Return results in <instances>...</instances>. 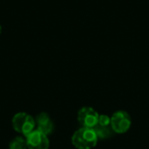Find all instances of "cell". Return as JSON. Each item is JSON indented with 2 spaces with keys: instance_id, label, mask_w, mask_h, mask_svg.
<instances>
[{
  "instance_id": "6da1fadb",
  "label": "cell",
  "mask_w": 149,
  "mask_h": 149,
  "mask_svg": "<svg viewBox=\"0 0 149 149\" xmlns=\"http://www.w3.org/2000/svg\"><path fill=\"white\" fill-rule=\"evenodd\" d=\"M98 137L93 128L81 127L72 136V143L77 149H93L98 143Z\"/></svg>"
},
{
  "instance_id": "7a4b0ae2",
  "label": "cell",
  "mask_w": 149,
  "mask_h": 149,
  "mask_svg": "<svg viewBox=\"0 0 149 149\" xmlns=\"http://www.w3.org/2000/svg\"><path fill=\"white\" fill-rule=\"evenodd\" d=\"M12 127L13 129L22 134V135H28L33 130H35L36 122L34 118L27 113L21 112L16 113L12 118Z\"/></svg>"
},
{
  "instance_id": "3957f363",
  "label": "cell",
  "mask_w": 149,
  "mask_h": 149,
  "mask_svg": "<svg viewBox=\"0 0 149 149\" xmlns=\"http://www.w3.org/2000/svg\"><path fill=\"white\" fill-rule=\"evenodd\" d=\"M132 125V119L129 113L126 111H117L111 116V127L115 134L127 133Z\"/></svg>"
},
{
  "instance_id": "277c9868",
  "label": "cell",
  "mask_w": 149,
  "mask_h": 149,
  "mask_svg": "<svg viewBox=\"0 0 149 149\" xmlns=\"http://www.w3.org/2000/svg\"><path fill=\"white\" fill-rule=\"evenodd\" d=\"M100 114L91 107H83L78 112V121L82 127L93 128L98 125Z\"/></svg>"
},
{
  "instance_id": "5b68a950",
  "label": "cell",
  "mask_w": 149,
  "mask_h": 149,
  "mask_svg": "<svg viewBox=\"0 0 149 149\" xmlns=\"http://www.w3.org/2000/svg\"><path fill=\"white\" fill-rule=\"evenodd\" d=\"M25 139L28 149H49L50 141L48 135L38 131V129L33 130L26 135Z\"/></svg>"
},
{
  "instance_id": "8992f818",
  "label": "cell",
  "mask_w": 149,
  "mask_h": 149,
  "mask_svg": "<svg viewBox=\"0 0 149 149\" xmlns=\"http://www.w3.org/2000/svg\"><path fill=\"white\" fill-rule=\"evenodd\" d=\"M37 129L46 135L51 134L54 129V124L47 113H40L35 119Z\"/></svg>"
},
{
  "instance_id": "52a82bcc",
  "label": "cell",
  "mask_w": 149,
  "mask_h": 149,
  "mask_svg": "<svg viewBox=\"0 0 149 149\" xmlns=\"http://www.w3.org/2000/svg\"><path fill=\"white\" fill-rule=\"evenodd\" d=\"M93 130L99 140H107L113 137L115 134L111 126H100L98 124L93 127Z\"/></svg>"
},
{
  "instance_id": "ba28073f",
  "label": "cell",
  "mask_w": 149,
  "mask_h": 149,
  "mask_svg": "<svg viewBox=\"0 0 149 149\" xmlns=\"http://www.w3.org/2000/svg\"><path fill=\"white\" fill-rule=\"evenodd\" d=\"M9 149H27L26 139L23 136L15 137L9 145Z\"/></svg>"
},
{
  "instance_id": "9c48e42d",
  "label": "cell",
  "mask_w": 149,
  "mask_h": 149,
  "mask_svg": "<svg viewBox=\"0 0 149 149\" xmlns=\"http://www.w3.org/2000/svg\"><path fill=\"white\" fill-rule=\"evenodd\" d=\"M98 124L100 126H111V117L107 114H100Z\"/></svg>"
},
{
  "instance_id": "30bf717a",
  "label": "cell",
  "mask_w": 149,
  "mask_h": 149,
  "mask_svg": "<svg viewBox=\"0 0 149 149\" xmlns=\"http://www.w3.org/2000/svg\"><path fill=\"white\" fill-rule=\"evenodd\" d=\"M0 33H1V25H0Z\"/></svg>"
}]
</instances>
